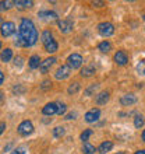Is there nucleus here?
Masks as SVG:
<instances>
[{"label":"nucleus","mask_w":145,"mask_h":154,"mask_svg":"<svg viewBox=\"0 0 145 154\" xmlns=\"http://www.w3.org/2000/svg\"><path fill=\"white\" fill-rule=\"evenodd\" d=\"M96 88H98V84H92L91 87H88V88L85 90V95H91Z\"/></svg>","instance_id":"2f4dec72"},{"label":"nucleus","mask_w":145,"mask_h":154,"mask_svg":"<svg viewBox=\"0 0 145 154\" xmlns=\"http://www.w3.org/2000/svg\"><path fill=\"white\" fill-rule=\"evenodd\" d=\"M14 44H16L17 46H20V48H25V46H28L27 42L22 39V37H21L20 34H17L16 35V38H14Z\"/></svg>","instance_id":"b1692460"},{"label":"nucleus","mask_w":145,"mask_h":154,"mask_svg":"<svg viewBox=\"0 0 145 154\" xmlns=\"http://www.w3.org/2000/svg\"><path fill=\"white\" fill-rule=\"evenodd\" d=\"M14 4H16L18 8H29L34 6V2H27V0H17V2H14Z\"/></svg>","instance_id":"f3484780"},{"label":"nucleus","mask_w":145,"mask_h":154,"mask_svg":"<svg viewBox=\"0 0 145 154\" xmlns=\"http://www.w3.org/2000/svg\"><path fill=\"white\" fill-rule=\"evenodd\" d=\"M57 49H59V44L55 39L52 42H49L48 45H45V51L48 53H55V52H57Z\"/></svg>","instance_id":"dca6fc26"},{"label":"nucleus","mask_w":145,"mask_h":154,"mask_svg":"<svg viewBox=\"0 0 145 154\" xmlns=\"http://www.w3.org/2000/svg\"><path fill=\"white\" fill-rule=\"evenodd\" d=\"M0 51H1V42H0Z\"/></svg>","instance_id":"37998d69"},{"label":"nucleus","mask_w":145,"mask_h":154,"mask_svg":"<svg viewBox=\"0 0 145 154\" xmlns=\"http://www.w3.org/2000/svg\"><path fill=\"white\" fill-rule=\"evenodd\" d=\"M101 116V111L98 109V108H93V109L88 111L87 114H85V121L88 122V123H92V122H96Z\"/></svg>","instance_id":"0eeeda50"},{"label":"nucleus","mask_w":145,"mask_h":154,"mask_svg":"<svg viewBox=\"0 0 145 154\" xmlns=\"http://www.w3.org/2000/svg\"><path fill=\"white\" fill-rule=\"evenodd\" d=\"M18 34L22 37V39L27 42L28 46L35 45L36 41H38V31H36L34 23L31 20H28V18H22V20H21Z\"/></svg>","instance_id":"f257e3e1"},{"label":"nucleus","mask_w":145,"mask_h":154,"mask_svg":"<svg viewBox=\"0 0 145 154\" xmlns=\"http://www.w3.org/2000/svg\"><path fill=\"white\" fill-rule=\"evenodd\" d=\"M135 154H145V150H138Z\"/></svg>","instance_id":"ea45409f"},{"label":"nucleus","mask_w":145,"mask_h":154,"mask_svg":"<svg viewBox=\"0 0 145 154\" xmlns=\"http://www.w3.org/2000/svg\"><path fill=\"white\" fill-rule=\"evenodd\" d=\"M50 85H52V83L49 80H45L43 83H42V88L43 90H48V88H50Z\"/></svg>","instance_id":"72a5a7b5"},{"label":"nucleus","mask_w":145,"mask_h":154,"mask_svg":"<svg viewBox=\"0 0 145 154\" xmlns=\"http://www.w3.org/2000/svg\"><path fill=\"white\" fill-rule=\"evenodd\" d=\"M93 73H95V67H93L92 65L84 66V67L81 69V76L82 77H91Z\"/></svg>","instance_id":"4468645a"},{"label":"nucleus","mask_w":145,"mask_h":154,"mask_svg":"<svg viewBox=\"0 0 145 154\" xmlns=\"http://www.w3.org/2000/svg\"><path fill=\"white\" fill-rule=\"evenodd\" d=\"M14 62H16V66H18V67H20V66L22 65V59H21L20 56L16 57V59H14Z\"/></svg>","instance_id":"f704fd0d"},{"label":"nucleus","mask_w":145,"mask_h":154,"mask_svg":"<svg viewBox=\"0 0 145 154\" xmlns=\"http://www.w3.org/2000/svg\"><path fill=\"white\" fill-rule=\"evenodd\" d=\"M112 147H113V143L112 142H103L101 146L98 147V153L105 154V153H108V151L112 150Z\"/></svg>","instance_id":"2eb2a0df"},{"label":"nucleus","mask_w":145,"mask_h":154,"mask_svg":"<svg viewBox=\"0 0 145 154\" xmlns=\"http://www.w3.org/2000/svg\"><path fill=\"white\" fill-rule=\"evenodd\" d=\"M81 65H82V57L78 53H72L67 57V66L70 69H78V67H81Z\"/></svg>","instance_id":"f03ea898"},{"label":"nucleus","mask_w":145,"mask_h":154,"mask_svg":"<svg viewBox=\"0 0 145 154\" xmlns=\"http://www.w3.org/2000/svg\"><path fill=\"white\" fill-rule=\"evenodd\" d=\"M3 80H4V74H3V72L0 70V84L3 83Z\"/></svg>","instance_id":"58836bf2"},{"label":"nucleus","mask_w":145,"mask_h":154,"mask_svg":"<svg viewBox=\"0 0 145 154\" xmlns=\"http://www.w3.org/2000/svg\"><path fill=\"white\" fill-rule=\"evenodd\" d=\"M11 154H25V149L24 147H17L11 151Z\"/></svg>","instance_id":"473e14b6"},{"label":"nucleus","mask_w":145,"mask_h":154,"mask_svg":"<svg viewBox=\"0 0 145 154\" xmlns=\"http://www.w3.org/2000/svg\"><path fill=\"white\" fill-rule=\"evenodd\" d=\"M0 32H1V35L6 38L13 35V34L16 32V25H14V23H11V21L3 23V24H1V28H0Z\"/></svg>","instance_id":"39448f33"},{"label":"nucleus","mask_w":145,"mask_h":154,"mask_svg":"<svg viewBox=\"0 0 145 154\" xmlns=\"http://www.w3.org/2000/svg\"><path fill=\"white\" fill-rule=\"evenodd\" d=\"M1 24H3V18H1V16H0V27H1Z\"/></svg>","instance_id":"79ce46f5"},{"label":"nucleus","mask_w":145,"mask_h":154,"mask_svg":"<svg viewBox=\"0 0 145 154\" xmlns=\"http://www.w3.org/2000/svg\"><path fill=\"white\" fill-rule=\"evenodd\" d=\"M13 4H14V2H10V0L0 2V10H1V11H6V10H8V8L11 7Z\"/></svg>","instance_id":"a878e982"},{"label":"nucleus","mask_w":145,"mask_h":154,"mask_svg":"<svg viewBox=\"0 0 145 154\" xmlns=\"http://www.w3.org/2000/svg\"><path fill=\"white\" fill-rule=\"evenodd\" d=\"M117 154H123V153H117Z\"/></svg>","instance_id":"a18cd8bd"},{"label":"nucleus","mask_w":145,"mask_h":154,"mask_svg":"<svg viewBox=\"0 0 145 154\" xmlns=\"http://www.w3.org/2000/svg\"><path fill=\"white\" fill-rule=\"evenodd\" d=\"M40 65V59L38 55H34V56L29 57V67L31 69H38Z\"/></svg>","instance_id":"6ab92c4d"},{"label":"nucleus","mask_w":145,"mask_h":154,"mask_svg":"<svg viewBox=\"0 0 145 154\" xmlns=\"http://www.w3.org/2000/svg\"><path fill=\"white\" fill-rule=\"evenodd\" d=\"M142 140H144V142H145V130H144V132H142Z\"/></svg>","instance_id":"a19ab883"},{"label":"nucleus","mask_w":145,"mask_h":154,"mask_svg":"<svg viewBox=\"0 0 145 154\" xmlns=\"http://www.w3.org/2000/svg\"><path fill=\"white\" fill-rule=\"evenodd\" d=\"M142 18H144V20H145V16H144V17H142Z\"/></svg>","instance_id":"c03bdc74"},{"label":"nucleus","mask_w":145,"mask_h":154,"mask_svg":"<svg viewBox=\"0 0 145 154\" xmlns=\"http://www.w3.org/2000/svg\"><path fill=\"white\" fill-rule=\"evenodd\" d=\"M108 101H109V93L108 91H102V93H99L96 95V98H95V102H96L98 105H105Z\"/></svg>","instance_id":"ddd939ff"},{"label":"nucleus","mask_w":145,"mask_h":154,"mask_svg":"<svg viewBox=\"0 0 145 154\" xmlns=\"http://www.w3.org/2000/svg\"><path fill=\"white\" fill-rule=\"evenodd\" d=\"M32 132H34V125L31 121L21 122L20 126H18V133H20L21 136H28V134H31Z\"/></svg>","instance_id":"20e7f679"},{"label":"nucleus","mask_w":145,"mask_h":154,"mask_svg":"<svg viewBox=\"0 0 145 154\" xmlns=\"http://www.w3.org/2000/svg\"><path fill=\"white\" fill-rule=\"evenodd\" d=\"M70 73H71V69H70L67 65H63V66H60V67L56 70L55 77H56L57 80H66V79L70 76Z\"/></svg>","instance_id":"423d86ee"},{"label":"nucleus","mask_w":145,"mask_h":154,"mask_svg":"<svg viewBox=\"0 0 145 154\" xmlns=\"http://www.w3.org/2000/svg\"><path fill=\"white\" fill-rule=\"evenodd\" d=\"M114 62H116L117 65L124 66L126 63L129 62V57H127V55H126L123 51H117L116 55H114Z\"/></svg>","instance_id":"9b49d317"},{"label":"nucleus","mask_w":145,"mask_h":154,"mask_svg":"<svg viewBox=\"0 0 145 154\" xmlns=\"http://www.w3.org/2000/svg\"><path fill=\"white\" fill-rule=\"evenodd\" d=\"M120 102H121V105L130 106L137 102V97H135L134 94H126V95H123V97L120 98Z\"/></svg>","instance_id":"1a4fd4ad"},{"label":"nucleus","mask_w":145,"mask_h":154,"mask_svg":"<svg viewBox=\"0 0 145 154\" xmlns=\"http://www.w3.org/2000/svg\"><path fill=\"white\" fill-rule=\"evenodd\" d=\"M66 109H67L66 104H61V102H59V104H57V112H56V114L64 115V114H66Z\"/></svg>","instance_id":"c85d7f7f"},{"label":"nucleus","mask_w":145,"mask_h":154,"mask_svg":"<svg viewBox=\"0 0 145 154\" xmlns=\"http://www.w3.org/2000/svg\"><path fill=\"white\" fill-rule=\"evenodd\" d=\"M64 134V128H61V126H57L53 129V136L55 137H61Z\"/></svg>","instance_id":"bb28decb"},{"label":"nucleus","mask_w":145,"mask_h":154,"mask_svg":"<svg viewBox=\"0 0 145 154\" xmlns=\"http://www.w3.org/2000/svg\"><path fill=\"white\" fill-rule=\"evenodd\" d=\"M98 48H99V51L103 53H108L110 49H112V44L109 42V41H103V42H101V44L98 45Z\"/></svg>","instance_id":"4be33fe9"},{"label":"nucleus","mask_w":145,"mask_h":154,"mask_svg":"<svg viewBox=\"0 0 145 154\" xmlns=\"http://www.w3.org/2000/svg\"><path fill=\"white\" fill-rule=\"evenodd\" d=\"M4 129H6V123H4V122H0V134L4 132Z\"/></svg>","instance_id":"4c0bfd02"},{"label":"nucleus","mask_w":145,"mask_h":154,"mask_svg":"<svg viewBox=\"0 0 145 154\" xmlns=\"http://www.w3.org/2000/svg\"><path fill=\"white\" fill-rule=\"evenodd\" d=\"M78 90H80V84H78V83H74L72 85L69 87V94H77Z\"/></svg>","instance_id":"c756f323"},{"label":"nucleus","mask_w":145,"mask_h":154,"mask_svg":"<svg viewBox=\"0 0 145 154\" xmlns=\"http://www.w3.org/2000/svg\"><path fill=\"white\" fill-rule=\"evenodd\" d=\"M39 17L46 18V20H57V14L55 11H40Z\"/></svg>","instance_id":"aec40b11"},{"label":"nucleus","mask_w":145,"mask_h":154,"mask_svg":"<svg viewBox=\"0 0 145 154\" xmlns=\"http://www.w3.org/2000/svg\"><path fill=\"white\" fill-rule=\"evenodd\" d=\"M57 25H59V29H60L61 32H70L72 29V23L70 20H60V21H57Z\"/></svg>","instance_id":"9d476101"},{"label":"nucleus","mask_w":145,"mask_h":154,"mask_svg":"<svg viewBox=\"0 0 145 154\" xmlns=\"http://www.w3.org/2000/svg\"><path fill=\"white\" fill-rule=\"evenodd\" d=\"M134 126L138 128V129L144 126V116L142 115H137V116L134 118Z\"/></svg>","instance_id":"393cba45"},{"label":"nucleus","mask_w":145,"mask_h":154,"mask_svg":"<svg viewBox=\"0 0 145 154\" xmlns=\"http://www.w3.org/2000/svg\"><path fill=\"white\" fill-rule=\"evenodd\" d=\"M75 116H77V112H71V114H69L66 116V119H75Z\"/></svg>","instance_id":"e433bc0d"},{"label":"nucleus","mask_w":145,"mask_h":154,"mask_svg":"<svg viewBox=\"0 0 145 154\" xmlns=\"http://www.w3.org/2000/svg\"><path fill=\"white\" fill-rule=\"evenodd\" d=\"M0 57H1V62H10V59L13 57V51L10 48L4 49L1 55H0Z\"/></svg>","instance_id":"412c9836"},{"label":"nucleus","mask_w":145,"mask_h":154,"mask_svg":"<svg viewBox=\"0 0 145 154\" xmlns=\"http://www.w3.org/2000/svg\"><path fill=\"white\" fill-rule=\"evenodd\" d=\"M98 31H99V34L102 37H110L114 32V27L110 23H101L98 25Z\"/></svg>","instance_id":"7ed1b4c3"},{"label":"nucleus","mask_w":145,"mask_h":154,"mask_svg":"<svg viewBox=\"0 0 145 154\" xmlns=\"http://www.w3.org/2000/svg\"><path fill=\"white\" fill-rule=\"evenodd\" d=\"M56 62V57H48V59H45L43 62H40L39 65V70L42 73H48L49 69L53 66V63Z\"/></svg>","instance_id":"6e6552de"},{"label":"nucleus","mask_w":145,"mask_h":154,"mask_svg":"<svg viewBox=\"0 0 145 154\" xmlns=\"http://www.w3.org/2000/svg\"><path fill=\"white\" fill-rule=\"evenodd\" d=\"M40 39H42L43 45H48L49 42H52V41H53V35H52V32H50L49 29L43 31V32H42V37H40Z\"/></svg>","instance_id":"a211bd4d"},{"label":"nucleus","mask_w":145,"mask_h":154,"mask_svg":"<svg viewBox=\"0 0 145 154\" xmlns=\"http://www.w3.org/2000/svg\"><path fill=\"white\" fill-rule=\"evenodd\" d=\"M42 112H43V115H55L57 112V104L56 102H49L43 106Z\"/></svg>","instance_id":"f8f14e48"},{"label":"nucleus","mask_w":145,"mask_h":154,"mask_svg":"<svg viewBox=\"0 0 145 154\" xmlns=\"http://www.w3.org/2000/svg\"><path fill=\"white\" fill-rule=\"evenodd\" d=\"M92 6L93 7H95V6H96V7H102V6H105V3H103V2H92Z\"/></svg>","instance_id":"c9c22d12"},{"label":"nucleus","mask_w":145,"mask_h":154,"mask_svg":"<svg viewBox=\"0 0 145 154\" xmlns=\"http://www.w3.org/2000/svg\"><path fill=\"white\" fill-rule=\"evenodd\" d=\"M137 70L138 73L142 74V76H145V60H141L140 63L137 65Z\"/></svg>","instance_id":"7c9ffc66"},{"label":"nucleus","mask_w":145,"mask_h":154,"mask_svg":"<svg viewBox=\"0 0 145 154\" xmlns=\"http://www.w3.org/2000/svg\"><path fill=\"white\" fill-rule=\"evenodd\" d=\"M82 153L84 154H93L95 153V147H93L92 144H89L88 142H84V144H82Z\"/></svg>","instance_id":"5701e85b"},{"label":"nucleus","mask_w":145,"mask_h":154,"mask_svg":"<svg viewBox=\"0 0 145 154\" xmlns=\"http://www.w3.org/2000/svg\"><path fill=\"white\" fill-rule=\"evenodd\" d=\"M91 134H92V130H91V129H87V130H84V132L81 133L80 137H81V140H82V142H87Z\"/></svg>","instance_id":"cd10ccee"}]
</instances>
